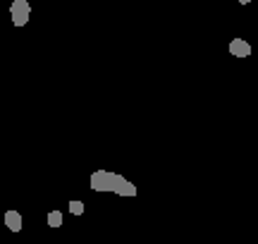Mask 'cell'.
I'll list each match as a JSON object with an SVG mask.
<instances>
[{
  "label": "cell",
  "mask_w": 258,
  "mask_h": 244,
  "mask_svg": "<svg viewBox=\"0 0 258 244\" xmlns=\"http://www.w3.org/2000/svg\"><path fill=\"white\" fill-rule=\"evenodd\" d=\"M46 223L50 227H62V223H64V213L62 211H50L46 216Z\"/></svg>",
  "instance_id": "5"
},
{
  "label": "cell",
  "mask_w": 258,
  "mask_h": 244,
  "mask_svg": "<svg viewBox=\"0 0 258 244\" xmlns=\"http://www.w3.org/2000/svg\"><path fill=\"white\" fill-rule=\"evenodd\" d=\"M237 3H239V5H249L251 0H237Z\"/></svg>",
  "instance_id": "7"
},
{
  "label": "cell",
  "mask_w": 258,
  "mask_h": 244,
  "mask_svg": "<svg viewBox=\"0 0 258 244\" xmlns=\"http://www.w3.org/2000/svg\"><path fill=\"white\" fill-rule=\"evenodd\" d=\"M3 220H5V227H8L10 232H22V227H24L22 213H19V211H15V208H10V211H5V216H3Z\"/></svg>",
  "instance_id": "3"
},
{
  "label": "cell",
  "mask_w": 258,
  "mask_h": 244,
  "mask_svg": "<svg viewBox=\"0 0 258 244\" xmlns=\"http://www.w3.org/2000/svg\"><path fill=\"white\" fill-rule=\"evenodd\" d=\"M29 17H31L29 0H12V5H10V19H12V24L15 27H27Z\"/></svg>",
  "instance_id": "2"
},
{
  "label": "cell",
  "mask_w": 258,
  "mask_h": 244,
  "mask_svg": "<svg viewBox=\"0 0 258 244\" xmlns=\"http://www.w3.org/2000/svg\"><path fill=\"white\" fill-rule=\"evenodd\" d=\"M230 55L234 57H249L251 55V46L246 38H232L230 41Z\"/></svg>",
  "instance_id": "4"
},
{
  "label": "cell",
  "mask_w": 258,
  "mask_h": 244,
  "mask_svg": "<svg viewBox=\"0 0 258 244\" xmlns=\"http://www.w3.org/2000/svg\"><path fill=\"white\" fill-rule=\"evenodd\" d=\"M67 211H70L72 216H84V201L72 199V201H70V206H67Z\"/></svg>",
  "instance_id": "6"
},
{
  "label": "cell",
  "mask_w": 258,
  "mask_h": 244,
  "mask_svg": "<svg viewBox=\"0 0 258 244\" xmlns=\"http://www.w3.org/2000/svg\"><path fill=\"white\" fill-rule=\"evenodd\" d=\"M89 187L93 192H101V194H117L122 199H134L139 194L137 185L127 179L120 172H112V170H96L89 177Z\"/></svg>",
  "instance_id": "1"
}]
</instances>
